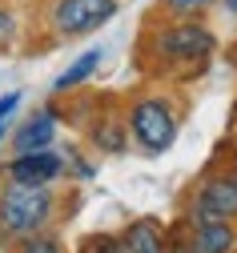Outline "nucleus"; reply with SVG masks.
<instances>
[{"instance_id": "13", "label": "nucleus", "mask_w": 237, "mask_h": 253, "mask_svg": "<svg viewBox=\"0 0 237 253\" xmlns=\"http://www.w3.org/2000/svg\"><path fill=\"white\" fill-rule=\"evenodd\" d=\"M8 253H69V249H64V241H60L56 229H41V233H32V237L8 245Z\"/></svg>"}, {"instance_id": "14", "label": "nucleus", "mask_w": 237, "mask_h": 253, "mask_svg": "<svg viewBox=\"0 0 237 253\" xmlns=\"http://www.w3.org/2000/svg\"><path fill=\"white\" fill-rule=\"evenodd\" d=\"M16 41H20V16H16L12 4L0 0V52H12Z\"/></svg>"}, {"instance_id": "17", "label": "nucleus", "mask_w": 237, "mask_h": 253, "mask_svg": "<svg viewBox=\"0 0 237 253\" xmlns=\"http://www.w3.org/2000/svg\"><path fill=\"white\" fill-rule=\"evenodd\" d=\"M64 165H69V177H77V181H93L96 177V165L85 161V153H77V149H64Z\"/></svg>"}, {"instance_id": "5", "label": "nucleus", "mask_w": 237, "mask_h": 253, "mask_svg": "<svg viewBox=\"0 0 237 253\" xmlns=\"http://www.w3.org/2000/svg\"><path fill=\"white\" fill-rule=\"evenodd\" d=\"M121 12V0H52L48 4V33L56 41H81L100 33Z\"/></svg>"}, {"instance_id": "4", "label": "nucleus", "mask_w": 237, "mask_h": 253, "mask_svg": "<svg viewBox=\"0 0 237 253\" xmlns=\"http://www.w3.org/2000/svg\"><path fill=\"white\" fill-rule=\"evenodd\" d=\"M185 221H237V169L221 165L193 181L185 193Z\"/></svg>"}, {"instance_id": "1", "label": "nucleus", "mask_w": 237, "mask_h": 253, "mask_svg": "<svg viewBox=\"0 0 237 253\" xmlns=\"http://www.w3.org/2000/svg\"><path fill=\"white\" fill-rule=\"evenodd\" d=\"M213 52H217V33L205 20L153 16L141 37V60L153 73L177 77V81H197L209 69Z\"/></svg>"}, {"instance_id": "15", "label": "nucleus", "mask_w": 237, "mask_h": 253, "mask_svg": "<svg viewBox=\"0 0 237 253\" xmlns=\"http://www.w3.org/2000/svg\"><path fill=\"white\" fill-rule=\"evenodd\" d=\"M20 105H24V97H20L16 88H12V92H4V97H0V149L8 145V133H12V121H16Z\"/></svg>"}, {"instance_id": "10", "label": "nucleus", "mask_w": 237, "mask_h": 253, "mask_svg": "<svg viewBox=\"0 0 237 253\" xmlns=\"http://www.w3.org/2000/svg\"><path fill=\"white\" fill-rule=\"evenodd\" d=\"M89 145H93L96 153H109V157L129 153L133 141H129V125H125V117H109V113H100V117L89 125Z\"/></svg>"}, {"instance_id": "19", "label": "nucleus", "mask_w": 237, "mask_h": 253, "mask_svg": "<svg viewBox=\"0 0 237 253\" xmlns=\"http://www.w3.org/2000/svg\"><path fill=\"white\" fill-rule=\"evenodd\" d=\"M225 165L229 169H237V133L229 137V145H225Z\"/></svg>"}, {"instance_id": "12", "label": "nucleus", "mask_w": 237, "mask_h": 253, "mask_svg": "<svg viewBox=\"0 0 237 253\" xmlns=\"http://www.w3.org/2000/svg\"><path fill=\"white\" fill-rule=\"evenodd\" d=\"M217 0H157V16H169V20H205L209 8Z\"/></svg>"}, {"instance_id": "6", "label": "nucleus", "mask_w": 237, "mask_h": 253, "mask_svg": "<svg viewBox=\"0 0 237 253\" xmlns=\"http://www.w3.org/2000/svg\"><path fill=\"white\" fill-rule=\"evenodd\" d=\"M0 173L16 185H60L69 177V165H64L60 149H37V153H12Z\"/></svg>"}, {"instance_id": "7", "label": "nucleus", "mask_w": 237, "mask_h": 253, "mask_svg": "<svg viewBox=\"0 0 237 253\" xmlns=\"http://www.w3.org/2000/svg\"><path fill=\"white\" fill-rule=\"evenodd\" d=\"M56 129H60V105H45L32 117H24L16 129L8 133V145L12 153H37V149H52L56 141Z\"/></svg>"}, {"instance_id": "9", "label": "nucleus", "mask_w": 237, "mask_h": 253, "mask_svg": "<svg viewBox=\"0 0 237 253\" xmlns=\"http://www.w3.org/2000/svg\"><path fill=\"white\" fill-rule=\"evenodd\" d=\"M169 229L157 217H137L121 229V253H165Z\"/></svg>"}, {"instance_id": "18", "label": "nucleus", "mask_w": 237, "mask_h": 253, "mask_svg": "<svg viewBox=\"0 0 237 253\" xmlns=\"http://www.w3.org/2000/svg\"><path fill=\"white\" fill-rule=\"evenodd\" d=\"M165 253H193V249H189V241H185V229H181V225H177V233H169Z\"/></svg>"}, {"instance_id": "8", "label": "nucleus", "mask_w": 237, "mask_h": 253, "mask_svg": "<svg viewBox=\"0 0 237 253\" xmlns=\"http://www.w3.org/2000/svg\"><path fill=\"white\" fill-rule=\"evenodd\" d=\"M181 229L193 253H237V221H185Z\"/></svg>"}, {"instance_id": "2", "label": "nucleus", "mask_w": 237, "mask_h": 253, "mask_svg": "<svg viewBox=\"0 0 237 253\" xmlns=\"http://www.w3.org/2000/svg\"><path fill=\"white\" fill-rule=\"evenodd\" d=\"M60 221V193L56 185H0V245H16L41 229H56Z\"/></svg>"}, {"instance_id": "20", "label": "nucleus", "mask_w": 237, "mask_h": 253, "mask_svg": "<svg viewBox=\"0 0 237 253\" xmlns=\"http://www.w3.org/2000/svg\"><path fill=\"white\" fill-rule=\"evenodd\" d=\"M217 4H221V8H225V12L233 16V20H237V0H217Z\"/></svg>"}, {"instance_id": "16", "label": "nucleus", "mask_w": 237, "mask_h": 253, "mask_svg": "<svg viewBox=\"0 0 237 253\" xmlns=\"http://www.w3.org/2000/svg\"><path fill=\"white\" fill-rule=\"evenodd\" d=\"M77 253H121V233H89Z\"/></svg>"}, {"instance_id": "11", "label": "nucleus", "mask_w": 237, "mask_h": 253, "mask_svg": "<svg viewBox=\"0 0 237 253\" xmlns=\"http://www.w3.org/2000/svg\"><path fill=\"white\" fill-rule=\"evenodd\" d=\"M100 60H105V48H89V52H81L77 60H73V65L69 69H64L56 81H52V92H56V97H60V92H73V88H81L96 69H100Z\"/></svg>"}, {"instance_id": "3", "label": "nucleus", "mask_w": 237, "mask_h": 253, "mask_svg": "<svg viewBox=\"0 0 237 253\" xmlns=\"http://www.w3.org/2000/svg\"><path fill=\"white\" fill-rule=\"evenodd\" d=\"M125 125H129V141L133 149H141L145 157H161L177 145L181 133V117L173 97L165 92H137L125 105Z\"/></svg>"}]
</instances>
